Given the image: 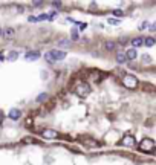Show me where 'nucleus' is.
<instances>
[{"mask_svg":"<svg viewBox=\"0 0 156 165\" xmlns=\"http://www.w3.org/2000/svg\"><path fill=\"white\" fill-rule=\"evenodd\" d=\"M125 147H130V145H133L135 144V136L133 135H130V133H127V135H124V138H122V141H121Z\"/></svg>","mask_w":156,"mask_h":165,"instance_id":"39448f33","label":"nucleus"},{"mask_svg":"<svg viewBox=\"0 0 156 165\" xmlns=\"http://www.w3.org/2000/svg\"><path fill=\"white\" fill-rule=\"evenodd\" d=\"M132 45H133L135 48H139V46L144 45V38H142V37H136V38L132 40Z\"/></svg>","mask_w":156,"mask_h":165,"instance_id":"1a4fd4ad","label":"nucleus"},{"mask_svg":"<svg viewBox=\"0 0 156 165\" xmlns=\"http://www.w3.org/2000/svg\"><path fill=\"white\" fill-rule=\"evenodd\" d=\"M122 84H124L125 87H129V89H135V87L138 86V80H136L133 75H125V77L122 78Z\"/></svg>","mask_w":156,"mask_h":165,"instance_id":"7ed1b4c3","label":"nucleus"},{"mask_svg":"<svg viewBox=\"0 0 156 165\" xmlns=\"http://www.w3.org/2000/svg\"><path fill=\"white\" fill-rule=\"evenodd\" d=\"M26 125H28V127L32 125V118H28V119H26Z\"/></svg>","mask_w":156,"mask_h":165,"instance_id":"6ab92c4d","label":"nucleus"},{"mask_svg":"<svg viewBox=\"0 0 156 165\" xmlns=\"http://www.w3.org/2000/svg\"><path fill=\"white\" fill-rule=\"evenodd\" d=\"M115 16H122V13H121V11H118V9H116V11H115Z\"/></svg>","mask_w":156,"mask_h":165,"instance_id":"aec40b11","label":"nucleus"},{"mask_svg":"<svg viewBox=\"0 0 156 165\" xmlns=\"http://www.w3.org/2000/svg\"><path fill=\"white\" fill-rule=\"evenodd\" d=\"M106 49H109V51H113V49H115V45L109 41V43H106Z\"/></svg>","mask_w":156,"mask_h":165,"instance_id":"2eb2a0df","label":"nucleus"},{"mask_svg":"<svg viewBox=\"0 0 156 165\" xmlns=\"http://www.w3.org/2000/svg\"><path fill=\"white\" fill-rule=\"evenodd\" d=\"M109 23H110V25H118V23H119V20H116V19H110V20H109Z\"/></svg>","mask_w":156,"mask_h":165,"instance_id":"a211bd4d","label":"nucleus"},{"mask_svg":"<svg viewBox=\"0 0 156 165\" xmlns=\"http://www.w3.org/2000/svg\"><path fill=\"white\" fill-rule=\"evenodd\" d=\"M25 58H26V61H35V60L40 58V52L38 51H31L25 55Z\"/></svg>","mask_w":156,"mask_h":165,"instance_id":"423d86ee","label":"nucleus"},{"mask_svg":"<svg viewBox=\"0 0 156 165\" xmlns=\"http://www.w3.org/2000/svg\"><path fill=\"white\" fill-rule=\"evenodd\" d=\"M75 93L80 95V96L90 93V87H89V84H87V83H81V84H78L77 89H75Z\"/></svg>","mask_w":156,"mask_h":165,"instance_id":"20e7f679","label":"nucleus"},{"mask_svg":"<svg viewBox=\"0 0 156 165\" xmlns=\"http://www.w3.org/2000/svg\"><path fill=\"white\" fill-rule=\"evenodd\" d=\"M144 45L145 46H153L154 45V38L153 37H145L144 38Z\"/></svg>","mask_w":156,"mask_h":165,"instance_id":"4468645a","label":"nucleus"},{"mask_svg":"<svg viewBox=\"0 0 156 165\" xmlns=\"http://www.w3.org/2000/svg\"><path fill=\"white\" fill-rule=\"evenodd\" d=\"M45 99H48V95H46V93H42V95L37 98V101H38V102H40V101H45Z\"/></svg>","mask_w":156,"mask_h":165,"instance_id":"dca6fc26","label":"nucleus"},{"mask_svg":"<svg viewBox=\"0 0 156 165\" xmlns=\"http://www.w3.org/2000/svg\"><path fill=\"white\" fill-rule=\"evenodd\" d=\"M58 46H69V41H67V40H60Z\"/></svg>","mask_w":156,"mask_h":165,"instance_id":"f3484780","label":"nucleus"},{"mask_svg":"<svg viewBox=\"0 0 156 165\" xmlns=\"http://www.w3.org/2000/svg\"><path fill=\"white\" fill-rule=\"evenodd\" d=\"M2 34H3V29H2V28H0V35H2Z\"/></svg>","mask_w":156,"mask_h":165,"instance_id":"4be33fe9","label":"nucleus"},{"mask_svg":"<svg viewBox=\"0 0 156 165\" xmlns=\"http://www.w3.org/2000/svg\"><path fill=\"white\" fill-rule=\"evenodd\" d=\"M127 58H129V60H135V58H136V51H135V49H129V51L125 52V60H127Z\"/></svg>","mask_w":156,"mask_h":165,"instance_id":"9d476101","label":"nucleus"},{"mask_svg":"<svg viewBox=\"0 0 156 165\" xmlns=\"http://www.w3.org/2000/svg\"><path fill=\"white\" fill-rule=\"evenodd\" d=\"M2 35H5L6 38H11V37H14V29L13 28H8V29H5V32Z\"/></svg>","mask_w":156,"mask_h":165,"instance_id":"ddd939ff","label":"nucleus"},{"mask_svg":"<svg viewBox=\"0 0 156 165\" xmlns=\"http://www.w3.org/2000/svg\"><path fill=\"white\" fill-rule=\"evenodd\" d=\"M17 57H19V52H17V51H11V52L8 54V60H9V61H16Z\"/></svg>","mask_w":156,"mask_h":165,"instance_id":"9b49d317","label":"nucleus"},{"mask_svg":"<svg viewBox=\"0 0 156 165\" xmlns=\"http://www.w3.org/2000/svg\"><path fill=\"white\" fill-rule=\"evenodd\" d=\"M43 138H46V139H55V138H58V133H57L55 130L48 128V130L43 131Z\"/></svg>","mask_w":156,"mask_h":165,"instance_id":"0eeeda50","label":"nucleus"},{"mask_svg":"<svg viewBox=\"0 0 156 165\" xmlns=\"http://www.w3.org/2000/svg\"><path fill=\"white\" fill-rule=\"evenodd\" d=\"M45 57H46V60H48L49 63H55V61H61V60H64V58H66V52H64V51L54 49V51L46 52Z\"/></svg>","mask_w":156,"mask_h":165,"instance_id":"f257e3e1","label":"nucleus"},{"mask_svg":"<svg viewBox=\"0 0 156 165\" xmlns=\"http://www.w3.org/2000/svg\"><path fill=\"white\" fill-rule=\"evenodd\" d=\"M3 55H5V52H0V60H5V57H3Z\"/></svg>","mask_w":156,"mask_h":165,"instance_id":"412c9836","label":"nucleus"},{"mask_svg":"<svg viewBox=\"0 0 156 165\" xmlns=\"http://www.w3.org/2000/svg\"><path fill=\"white\" fill-rule=\"evenodd\" d=\"M20 116H22V112H20L19 109H11V110H9V118H11L13 121H17Z\"/></svg>","mask_w":156,"mask_h":165,"instance_id":"6e6552de","label":"nucleus"},{"mask_svg":"<svg viewBox=\"0 0 156 165\" xmlns=\"http://www.w3.org/2000/svg\"><path fill=\"white\" fill-rule=\"evenodd\" d=\"M116 61H118L119 64H122V63L125 61V54H124V52H118V54H116Z\"/></svg>","mask_w":156,"mask_h":165,"instance_id":"f8f14e48","label":"nucleus"},{"mask_svg":"<svg viewBox=\"0 0 156 165\" xmlns=\"http://www.w3.org/2000/svg\"><path fill=\"white\" fill-rule=\"evenodd\" d=\"M139 150H141V151L153 153V151H154V142H153L151 139H142V142L139 144Z\"/></svg>","mask_w":156,"mask_h":165,"instance_id":"f03ea898","label":"nucleus"}]
</instances>
